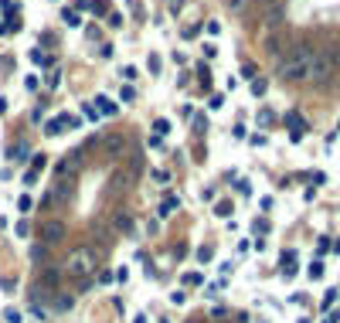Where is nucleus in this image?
Returning a JSON list of instances; mask_svg holds the SVG:
<instances>
[{"label": "nucleus", "instance_id": "7", "mask_svg": "<svg viewBox=\"0 0 340 323\" xmlns=\"http://www.w3.org/2000/svg\"><path fill=\"white\" fill-rule=\"evenodd\" d=\"M106 150H109V153H123V150H126V139H123V136H109V139H106Z\"/></svg>", "mask_w": 340, "mask_h": 323}, {"label": "nucleus", "instance_id": "10", "mask_svg": "<svg viewBox=\"0 0 340 323\" xmlns=\"http://www.w3.org/2000/svg\"><path fill=\"white\" fill-rule=\"evenodd\" d=\"M174 208H177V201H174V197H167V201L160 204V218H167V214H170Z\"/></svg>", "mask_w": 340, "mask_h": 323}, {"label": "nucleus", "instance_id": "20", "mask_svg": "<svg viewBox=\"0 0 340 323\" xmlns=\"http://www.w3.org/2000/svg\"><path fill=\"white\" fill-rule=\"evenodd\" d=\"M334 300H337V289H327V296H323V306H330Z\"/></svg>", "mask_w": 340, "mask_h": 323}, {"label": "nucleus", "instance_id": "19", "mask_svg": "<svg viewBox=\"0 0 340 323\" xmlns=\"http://www.w3.org/2000/svg\"><path fill=\"white\" fill-rule=\"evenodd\" d=\"M58 279H62V272H55V269H51V272H45V282H58Z\"/></svg>", "mask_w": 340, "mask_h": 323}, {"label": "nucleus", "instance_id": "1", "mask_svg": "<svg viewBox=\"0 0 340 323\" xmlns=\"http://www.w3.org/2000/svg\"><path fill=\"white\" fill-rule=\"evenodd\" d=\"M310 62H313V48L310 45H296L289 51V58H282V65H279V78H286V82L310 78Z\"/></svg>", "mask_w": 340, "mask_h": 323}, {"label": "nucleus", "instance_id": "8", "mask_svg": "<svg viewBox=\"0 0 340 323\" xmlns=\"http://www.w3.org/2000/svg\"><path fill=\"white\" fill-rule=\"evenodd\" d=\"M95 102H99V113H116V106L109 102V95H99Z\"/></svg>", "mask_w": 340, "mask_h": 323}, {"label": "nucleus", "instance_id": "12", "mask_svg": "<svg viewBox=\"0 0 340 323\" xmlns=\"http://www.w3.org/2000/svg\"><path fill=\"white\" fill-rule=\"evenodd\" d=\"M214 211H218L221 218H228V214H231V204H228V201H218V208H214Z\"/></svg>", "mask_w": 340, "mask_h": 323}, {"label": "nucleus", "instance_id": "17", "mask_svg": "<svg viewBox=\"0 0 340 323\" xmlns=\"http://www.w3.org/2000/svg\"><path fill=\"white\" fill-rule=\"evenodd\" d=\"M65 21H68V24H71V27H78V24H82V21H78V14H75V10H68V14H65Z\"/></svg>", "mask_w": 340, "mask_h": 323}, {"label": "nucleus", "instance_id": "9", "mask_svg": "<svg viewBox=\"0 0 340 323\" xmlns=\"http://www.w3.org/2000/svg\"><path fill=\"white\" fill-rule=\"evenodd\" d=\"M65 123H68V119H51L45 133H48V136H55V133H62V126H65Z\"/></svg>", "mask_w": 340, "mask_h": 323}, {"label": "nucleus", "instance_id": "5", "mask_svg": "<svg viewBox=\"0 0 340 323\" xmlns=\"http://www.w3.org/2000/svg\"><path fill=\"white\" fill-rule=\"evenodd\" d=\"M78 167H82V153H68L65 160H58V167H55V174H58L62 181H71V177L78 174Z\"/></svg>", "mask_w": 340, "mask_h": 323}, {"label": "nucleus", "instance_id": "24", "mask_svg": "<svg viewBox=\"0 0 340 323\" xmlns=\"http://www.w3.org/2000/svg\"><path fill=\"white\" fill-rule=\"evenodd\" d=\"M133 323H146V317H136V320Z\"/></svg>", "mask_w": 340, "mask_h": 323}, {"label": "nucleus", "instance_id": "3", "mask_svg": "<svg viewBox=\"0 0 340 323\" xmlns=\"http://www.w3.org/2000/svg\"><path fill=\"white\" fill-rule=\"evenodd\" d=\"M92 265H95V255L89 249H75L65 262V272L68 276H85V272H92Z\"/></svg>", "mask_w": 340, "mask_h": 323}, {"label": "nucleus", "instance_id": "2", "mask_svg": "<svg viewBox=\"0 0 340 323\" xmlns=\"http://www.w3.org/2000/svg\"><path fill=\"white\" fill-rule=\"evenodd\" d=\"M334 65H337V51H334V48H320V51H313V62H310V82H313V85H327L330 75H334Z\"/></svg>", "mask_w": 340, "mask_h": 323}, {"label": "nucleus", "instance_id": "6", "mask_svg": "<svg viewBox=\"0 0 340 323\" xmlns=\"http://www.w3.org/2000/svg\"><path fill=\"white\" fill-rule=\"evenodd\" d=\"M68 197H71V181H58L48 201H68Z\"/></svg>", "mask_w": 340, "mask_h": 323}, {"label": "nucleus", "instance_id": "11", "mask_svg": "<svg viewBox=\"0 0 340 323\" xmlns=\"http://www.w3.org/2000/svg\"><path fill=\"white\" fill-rule=\"evenodd\" d=\"M45 255H48V249H45V245H31V258H34V262H41Z\"/></svg>", "mask_w": 340, "mask_h": 323}, {"label": "nucleus", "instance_id": "4", "mask_svg": "<svg viewBox=\"0 0 340 323\" xmlns=\"http://www.w3.org/2000/svg\"><path fill=\"white\" fill-rule=\"evenodd\" d=\"M65 238V225L62 221H45L41 225V245H58Z\"/></svg>", "mask_w": 340, "mask_h": 323}, {"label": "nucleus", "instance_id": "23", "mask_svg": "<svg viewBox=\"0 0 340 323\" xmlns=\"http://www.w3.org/2000/svg\"><path fill=\"white\" fill-rule=\"evenodd\" d=\"M337 320H340L337 313H330V317H327V320H323V323H337Z\"/></svg>", "mask_w": 340, "mask_h": 323}, {"label": "nucleus", "instance_id": "15", "mask_svg": "<svg viewBox=\"0 0 340 323\" xmlns=\"http://www.w3.org/2000/svg\"><path fill=\"white\" fill-rule=\"evenodd\" d=\"M3 320H7V323H21V313H17V310H7V313H3Z\"/></svg>", "mask_w": 340, "mask_h": 323}, {"label": "nucleus", "instance_id": "18", "mask_svg": "<svg viewBox=\"0 0 340 323\" xmlns=\"http://www.w3.org/2000/svg\"><path fill=\"white\" fill-rule=\"evenodd\" d=\"M17 208H21V211H31V197H27V194H24V197H21V201H17Z\"/></svg>", "mask_w": 340, "mask_h": 323}, {"label": "nucleus", "instance_id": "22", "mask_svg": "<svg viewBox=\"0 0 340 323\" xmlns=\"http://www.w3.org/2000/svg\"><path fill=\"white\" fill-rule=\"evenodd\" d=\"M228 7H231V10H242V7H245V0H228Z\"/></svg>", "mask_w": 340, "mask_h": 323}, {"label": "nucleus", "instance_id": "21", "mask_svg": "<svg viewBox=\"0 0 340 323\" xmlns=\"http://www.w3.org/2000/svg\"><path fill=\"white\" fill-rule=\"evenodd\" d=\"M167 129H170V123H163V119H160V123H157V139H160V136H163Z\"/></svg>", "mask_w": 340, "mask_h": 323}, {"label": "nucleus", "instance_id": "14", "mask_svg": "<svg viewBox=\"0 0 340 323\" xmlns=\"http://www.w3.org/2000/svg\"><path fill=\"white\" fill-rule=\"evenodd\" d=\"M24 157H27V146L17 143V146H14V160H24Z\"/></svg>", "mask_w": 340, "mask_h": 323}, {"label": "nucleus", "instance_id": "13", "mask_svg": "<svg viewBox=\"0 0 340 323\" xmlns=\"http://www.w3.org/2000/svg\"><path fill=\"white\" fill-rule=\"evenodd\" d=\"M252 92L262 95V92H266V78H255V82H252Z\"/></svg>", "mask_w": 340, "mask_h": 323}, {"label": "nucleus", "instance_id": "16", "mask_svg": "<svg viewBox=\"0 0 340 323\" xmlns=\"http://www.w3.org/2000/svg\"><path fill=\"white\" fill-rule=\"evenodd\" d=\"M310 276H313V279H320V276H323V265H320V262H313V265H310Z\"/></svg>", "mask_w": 340, "mask_h": 323}]
</instances>
